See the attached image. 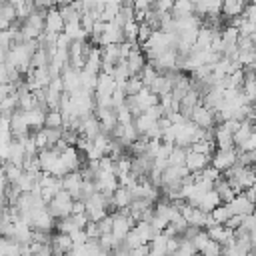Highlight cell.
<instances>
[{"mask_svg": "<svg viewBox=\"0 0 256 256\" xmlns=\"http://www.w3.org/2000/svg\"><path fill=\"white\" fill-rule=\"evenodd\" d=\"M192 242H194L196 250H198V252H202V250H204V248L210 244V236H208V230H204V228H202V230H200V232H198V234L192 238Z\"/></svg>", "mask_w": 256, "mask_h": 256, "instance_id": "cell-29", "label": "cell"}, {"mask_svg": "<svg viewBox=\"0 0 256 256\" xmlns=\"http://www.w3.org/2000/svg\"><path fill=\"white\" fill-rule=\"evenodd\" d=\"M152 2L154 0H134V6H136V10H148L152 6Z\"/></svg>", "mask_w": 256, "mask_h": 256, "instance_id": "cell-42", "label": "cell"}, {"mask_svg": "<svg viewBox=\"0 0 256 256\" xmlns=\"http://www.w3.org/2000/svg\"><path fill=\"white\" fill-rule=\"evenodd\" d=\"M52 246L54 248H60L62 252H72L74 248V242H72V236L70 234H64V232H52Z\"/></svg>", "mask_w": 256, "mask_h": 256, "instance_id": "cell-15", "label": "cell"}, {"mask_svg": "<svg viewBox=\"0 0 256 256\" xmlns=\"http://www.w3.org/2000/svg\"><path fill=\"white\" fill-rule=\"evenodd\" d=\"M38 106V100H36V94L32 90H26V92H20L18 94V108L24 110V112H30Z\"/></svg>", "mask_w": 256, "mask_h": 256, "instance_id": "cell-19", "label": "cell"}, {"mask_svg": "<svg viewBox=\"0 0 256 256\" xmlns=\"http://www.w3.org/2000/svg\"><path fill=\"white\" fill-rule=\"evenodd\" d=\"M254 190H256V184H254Z\"/></svg>", "mask_w": 256, "mask_h": 256, "instance_id": "cell-48", "label": "cell"}, {"mask_svg": "<svg viewBox=\"0 0 256 256\" xmlns=\"http://www.w3.org/2000/svg\"><path fill=\"white\" fill-rule=\"evenodd\" d=\"M138 76L142 78V82H144L146 86H150V84L154 82V78L158 76V70H156V68H154V66H152L150 62H148V64H146V68H144V70H142V72H140Z\"/></svg>", "mask_w": 256, "mask_h": 256, "instance_id": "cell-31", "label": "cell"}, {"mask_svg": "<svg viewBox=\"0 0 256 256\" xmlns=\"http://www.w3.org/2000/svg\"><path fill=\"white\" fill-rule=\"evenodd\" d=\"M230 204V208H232V214H240V216H248V214H252L254 212V202H250L246 196H244V192L242 194H238L232 202H228Z\"/></svg>", "mask_w": 256, "mask_h": 256, "instance_id": "cell-10", "label": "cell"}, {"mask_svg": "<svg viewBox=\"0 0 256 256\" xmlns=\"http://www.w3.org/2000/svg\"><path fill=\"white\" fill-rule=\"evenodd\" d=\"M222 250H224V246H222L220 242L210 240V244L202 250V254H204V256H222Z\"/></svg>", "mask_w": 256, "mask_h": 256, "instance_id": "cell-35", "label": "cell"}, {"mask_svg": "<svg viewBox=\"0 0 256 256\" xmlns=\"http://www.w3.org/2000/svg\"><path fill=\"white\" fill-rule=\"evenodd\" d=\"M132 202V192L126 186H118L114 190V206L116 208H128Z\"/></svg>", "mask_w": 256, "mask_h": 256, "instance_id": "cell-20", "label": "cell"}, {"mask_svg": "<svg viewBox=\"0 0 256 256\" xmlns=\"http://www.w3.org/2000/svg\"><path fill=\"white\" fill-rule=\"evenodd\" d=\"M122 242H124V244H126V246L130 248V250H134L136 246H140V244H144V242H142V238L138 236V232H136L134 228H132V230H130V232L126 234V238H124Z\"/></svg>", "mask_w": 256, "mask_h": 256, "instance_id": "cell-34", "label": "cell"}, {"mask_svg": "<svg viewBox=\"0 0 256 256\" xmlns=\"http://www.w3.org/2000/svg\"><path fill=\"white\" fill-rule=\"evenodd\" d=\"M118 86H122V88H124L126 96H136V94H140V92L146 88V84L142 82V78H140V76H130L124 84H118Z\"/></svg>", "mask_w": 256, "mask_h": 256, "instance_id": "cell-18", "label": "cell"}, {"mask_svg": "<svg viewBox=\"0 0 256 256\" xmlns=\"http://www.w3.org/2000/svg\"><path fill=\"white\" fill-rule=\"evenodd\" d=\"M66 256H70V254H66Z\"/></svg>", "mask_w": 256, "mask_h": 256, "instance_id": "cell-49", "label": "cell"}, {"mask_svg": "<svg viewBox=\"0 0 256 256\" xmlns=\"http://www.w3.org/2000/svg\"><path fill=\"white\" fill-rule=\"evenodd\" d=\"M134 230L138 232V236L142 238V242H144V244H148V242L158 234V232L152 228V224H150V222H144V220H142V222H136Z\"/></svg>", "mask_w": 256, "mask_h": 256, "instance_id": "cell-22", "label": "cell"}, {"mask_svg": "<svg viewBox=\"0 0 256 256\" xmlns=\"http://www.w3.org/2000/svg\"><path fill=\"white\" fill-rule=\"evenodd\" d=\"M254 256H256V248H254Z\"/></svg>", "mask_w": 256, "mask_h": 256, "instance_id": "cell-47", "label": "cell"}, {"mask_svg": "<svg viewBox=\"0 0 256 256\" xmlns=\"http://www.w3.org/2000/svg\"><path fill=\"white\" fill-rule=\"evenodd\" d=\"M214 140H216V146H218L220 150H232V148H236L234 132H232L226 124H218V126H216V136H214Z\"/></svg>", "mask_w": 256, "mask_h": 256, "instance_id": "cell-8", "label": "cell"}, {"mask_svg": "<svg viewBox=\"0 0 256 256\" xmlns=\"http://www.w3.org/2000/svg\"><path fill=\"white\" fill-rule=\"evenodd\" d=\"M44 126H46V128H64V126H66V116H64V112H62L60 108L48 110V112H46Z\"/></svg>", "mask_w": 256, "mask_h": 256, "instance_id": "cell-14", "label": "cell"}, {"mask_svg": "<svg viewBox=\"0 0 256 256\" xmlns=\"http://www.w3.org/2000/svg\"><path fill=\"white\" fill-rule=\"evenodd\" d=\"M72 220H74L76 228H86V224L90 222V218H88L86 212H82V214H72Z\"/></svg>", "mask_w": 256, "mask_h": 256, "instance_id": "cell-40", "label": "cell"}, {"mask_svg": "<svg viewBox=\"0 0 256 256\" xmlns=\"http://www.w3.org/2000/svg\"><path fill=\"white\" fill-rule=\"evenodd\" d=\"M94 114H96V118L100 120L102 132L112 134L114 126L118 124V110H116V106H96Z\"/></svg>", "mask_w": 256, "mask_h": 256, "instance_id": "cell-2", "label": "cell"}, {"mask_svg": "<svg viewBox=\"0 0 256 256\" xmlns=\"http://www.w3.org/2000/svg\"><path fill=\"white\" fill-rule=\"evenodd\" d=\"M192 122L198 128H214L216 120H214V108H206L204 104H198L192 112Z\"/></svg>", "mask_w": 256, "mask_h": 256, "instance_id": "cell-6", "label": "cell"}, {"mask_svg": "<svg viewBox=\"0 0 256 256\" xmlns=\"http://www.w3.org/2000/svg\"><path fill=\"white\" fill-rule=\"evenodd\" d=\"M190 148H192V150H196V152H200V154H208L210 158H212V156H214V152L218 150L216 140H198V142H194Z\"/></svg>", "mask_w": 256, "mask_h": 256, "instance_id": "cell-24", "label": "cell"}, {"mask_svg": "<svg viewBox=\"0 0 256 256\" xmlns=\"http://www.w3.org/2000/svg\"><path fill=\"white\" fill-rule=\"evenodd\" d=\"M132 256H150V244H140L132 250Z\"/></svg>", "mask_w": 256, "mask_h": 256, "instance_id": "cell-41", "label": "cell"}, {"mask_svg": "<svg viewBox=\"0 0 256 256\" xmlns=\"http://www.w3.org/2000/svg\"><path fill=\"white\" fill-rule=\"evenodd\" d=\"M72 206H74V198L68 190H58V194L46 204V210L58 220V218H64V216H70L72 214Z\"/></svg>", "mask_w": 256, "mask_h": 256, "instance_id": "cell-1", "label": "cell"}, {"mask_svg": "<svg viewBox=\"0 0 256 256\" xmlns=\"http://www.w3.org/2000/svg\"><path fill=\"white\" fill-rule=\"evenodd\" d=\"M84 230H86V234H88V240H90V238H100V236H102V234H100V228H98V222H92V220H90V222L86 224Z\"/></svg>", "mask_w": 256, "mask_h": 256, "instance_id": "cell-39", "label": "cell"}, {"mask_svg": "<svg viewBox=\"0 0 256 256\" xmlns=\"http://www.w3.org/2000/svg\"><path fill=\"white\" fill-rule=\"evenodd\" d=\"M174 2H176V0H154V2H152V8L158 10L160 14H166V12H172Z\"/></svg>", "mask_w": 256, "mask_h": 256, "instance_id": "cell-36", "label": "cell"}, {"mask_svg": "<svg viewBox=\"0 0 256 256\" xmlns=\"http://www.w3.org/2000/svg\"><path fill=\"white\" fill-rule=\"evenodd\" d=\"M64 34H66L70 40H82V38H88V34L84 32V28H82V22H80V20L66 22V26H64Z\"/></svg>", "mask_w": 256, "mask_h": 256, "instance_id": "cell-17", "label": "cell"}, {"mask_svg": "<svg viewBox=\"0 0 256 256\" xmlns=\"http://www.w3.org/2000/svg\"><path fill=\"white\" fill-rule=\"evenodd\" d=\"M126 64H128V70H130V76H138V74L146 68L148 56H146V52L140 48V44H134L132 52H130L128 58H126Z\"/></svg>", "mask_w": 256, "mask_h": 256, "instance_id": "cell-4", "label": "cell"}, {"mask_svg": "<svg viewBox=\"0 0 256 256\" xmlns=\"http://www.w3.org/2000/svg\"><path fill=\"white\" fill-rule=\"evenodd\" d=\"M148 88H150V92H154V94H158V96L172 92V84H170V80H168L166 74H158V76L154 78V82H152Z\"/></svg>", "mask_w": 256, "mask_h": 256, "instance_id": "cell-16", "label": "cell"}, {"mask_svg": "<svg viewBox=\"0 0 256 256\" xmlns=\"http://www.w3.org/2000/svg\"><path fill=\"white\" fill-rule=\"evenodd\" d=\"M246 6H248L246 0H224V4H222V14L226 16V20H228V18H234V16H242L244 10H246Z\"/></svg>", "mask_w": 256, "mask_h": 256, "instance_id": "cell-12", "label": "cell"}, {"mask_svg": "<svg viewBox=\"0 0 256 256\" xmlns=\"http://www.w3.org/2000/svg\"><path fill=\"white\" fill-rule=\"evenodd\" d=\"M252 170H254V172H256V164H254V166H252Z\"/></svg>", "mask_w": 256, "mask_h": 256, "instance_id": "cell-46", "label": "cell"}, {"mask_svg": "<svg viewBox=\"0 0 256 256\" xmlns=\"http://www.w3.org/2000/svg\"><path fill=\"white\" fill-rule=\"evenodd\" d=\"M244 224V216H240V214H232L228 220H226V228H230V230H236V228H240Z\"/></svg>", "mask_w": 256, "mask_h": 256, "instance_id": "cell-38", "label": "cell"}, {"mask_svg": "<svg viewBox=\"0 0 256 256\" xmlns=\"http://www.w3.org/2000/svg\"><path fill=\"white\" fill-rule=\"evenodd\" d=\"M186 156H188V148L186 146H180V144H174L170 156H168V164H176V166H184L186 164Z\"/></svg>", "mask_w": 256, "mask_h": 256, "instance_id": "cell-21", "label": "cell"}, {"mask_svg": "<svg viewBox=\"0 0 256 256\" xmlns=\"http://www.w3.org/2000/svg\"><path fill=\"white\" fill-rule=\"evenodd\" d=\"M154 30L146 24V22H140V32H138V44H146L150 38H152Z\"/></svg>", "mask_w": 256, "mask_h": 256, "instance_id": "cell-37", "label": "cell"}, {"mask_svg": "<svg viewBox=\"0 0 256 256\" xmlns=\"http://www.w3.org/2000/svg\"><path fill=\"white\" fill-rule=\"evenodd\" d=\"M252 244H254V248H256V230L252 232Z\"/></svg>", "mask_w": 256, "mask_h": 256, "instance_id": "cell-44", "label": "cell"}, {"mask_svg": "<svg viewBox=\"0 0 256 256\" xmlns=\"http://www.w3.org/2000/svg\"><path fill=\"white\" fill-rule=\"evenodd\" d=\"M196 252H198V250H196L194 242H192V240H186V238H182V240H180V248H178L176 256H194Z\"/></svg>", "mask_w": 256, "mask_h": 256, "instance_id": "cell-30", "label": "cell"}, {"mask_svg": "<svg viewBox=\"0 0 256 256\" xmlns=\"http://www.w3.org/2000/svg\"><path fill=\"white\" fill-rule=\"evenodd\" d=\"M148 138L146 136H140L138 140H134L130 146H128V154L130 156H142V154H146L148 152Z\"/></svg>", "mask_w": 256, "mask_h": 256, "instance_id": "cell-26", "label": "cell"}, {"mask_svg": "<svg viewBox=\"0 0 256 256\" xmlns=\"http://www.w3.org/2000/svg\"><path fill=\"white\" fill-rule=\"evenodd\" d=\"M64 26H66V22H64V18H62L58 6L46 12V32L60 34V32H64Z\"/></svg>", "mask_w": 256, "mask_h": 256, "instance_id": "cell-9", "label": "cell"}, {"mask_svg": "<svg viewBox=\"0 0 256 256\" xmlns=\"http://www.w3.org/2000/svg\"><path fill=\"white\" fill-rule=\"evenodd\" d=\"M252 132H254V126L252 124H248V122H242V126L234 132V142H236V148H240L250 136H252Z\"/></svg>", "mask_w": 256, "mask_h": 256, "instance_id": "cell-23", "label": "cell"}, {"mask_svg": "<svg viewBox=\"0 0 256 256\" xmlns=\"http://www.w3.org/2000/svg\"><path fill=\"white\" fill-rule=\"evenodd\" d=\"M34 140H36V146L42 150V148H50V144H48V132H46V126H42V128H38L36 132H34Z\"/></svg>", "mask_w": 256, "mask_h": 256, "instance_id": "cell-32", "label": "cell"}, {"mask_svg": "<svg viewBox=\"0 0 256 256\" xmlns=\"http://www.w3.org/2000/svg\"><path fill=\"white\" fill-rule=\"evenodd\" d=\"M98 228H100V234H112V230H114V216L108 214L102 220H98Z\"/></svg>", "mask_w": 256, "mask_h": 256, "instance_id": "cell-33", "label": "cell"}, {"mask_svg": "<svg viewBox=\"0 0 256 256\" xmlns=\"http://www.w3.org/2000/svg\"><path fill=\"white\" fill-rule=\"evenodd\" d=\"M246 2H248V4H256V0H246Z\"/></svg>", "mask_w": 256, "mask_h": 256, "instance_id": "cell-45", "label": "cell"}, {"mask_svg": "<svg viewBox=\"0 0 256 256\" xmlns=\"http://www.w3.org/2000/svg\"><path fill=\"white\" fill-rule=\"evenodd\" d=\"M76 230V224L72 220V214L70 216H64V218H58L56 224H54V232H64V234H72Z\"/></svg>", "mask_w": 256, "mask_h": 256, "instance_id": "cell-28", "label": "cell"}, {"mask_svg": "<svg viewBox=\"0 0 256 256\" xmlns=\"http://www.w3.org/2000/svg\"><path fill=\"white\" fill-rule=\"evenodd\" d=\"M230 232H232V230L226 228L224 224H216V226L208 228V236H210V240H216V242H220V244H224V240L228 238Z\"/></svg>", "mask_w": 256, "mask_h": 256, "instance_id": "cell-27", "label": "cell"}, {"mask_svg": "<svg viewBox=\"0 0 256 256\" xmlns=\"http://www.w3.org/2000/svg\"><path fill=\"white\" fill-rule=\"evenodd\" d=\"M196 14V6L192 0H176L174 8H172V16L174 18H186V16H194Z\"/></svg>", "mask_w": 256, "mask_h": 256, "instance_id": "cell-13", "label": "cell"}, {"mask_svg": "<svg viewBox=\"0 0 256 256\" xmlns=\"http://www.w3.org/2000/svg\"><path fill=\"white\" fill-rule=\"evenodd\" d=\"M210 164H212V158H210L208 154H200V152H196V150L188 148L186 168H188L190 172H200V170H204V168H206V166H210Z\"/></svg>", "mask_w": 256, "mask_h": 256, "instance_id": "cell-7", "label": "cell"}, {"mask_svg": "<svg viewBox=\"0 0 256 256\" xmlns=\"http://www.w3.org/2000/svg\"><path fill=\"white\" fill-rule=\"evenodd\" d=\"M12 26H20V14L18 6L8 0L0 4V30H8Z\"/></svg>", "mask_w": 256, "mask_h": 256, "instance_id": "cell-3", "label": "cell"}, {"mask_svg": "<svg viewBox=\"0 0 256 256\" xmlns=\"http://www.w3.org/2000/svg\"><path fill=\"white\" fill-rule=\"evenodd\" d=\"M74 0H58V6H64V4H72Z\"/></svg>", "mask_w": 256, "mask_h": 256, "instance_id": "cell-43", "label": "cell"}, {"mask_svg": "<svg viewBox=\"0 0 256 256\" xmlns=\"http://www.w3.org/2000/svg\"><path fill=\"white\" fill-rule=\"evenodd\" d=\"M238 162V150L232 148V150H216L214 156H212V166L218 168L220 172H226L228 168H232L234 164Z\"/></svg>", "mask_w": 256, "mask_h": 256, "instance_id": "cell-5", "label": "cell"}, {"mask_svg": "<svg viewBox=\"0 0 256 256\" xmlns=\"http://www.w3.org/2000/svg\"><path fill=\"white\" fill-rule=\"evenodd\" d=\"M218 204H222V200H220L218 192H216V190H208V192H204V194L196 200V204H194V206H198V208H200V210H204V212H212Z\"/></svg>", "mask_w": 256, "mask_h": 256, "instance_id": "cell-11", "label": "cell"}, {"mask_svg": "<svg viewBox=\"0 0 256 256\" xmlns=\"http://www.w3.org/2000/svg\"><path fill=\"white\" fill-rule=\"evenodd\" d=\"M210 214H212V218H214L218 224H226V220L232 216V208H230V204H224V202H222V204H218Z\"/></svg>", "mask_w": 256, "mask_h": 256, "instance_id": "cell-25", "label": "cell"}]
</instances>
